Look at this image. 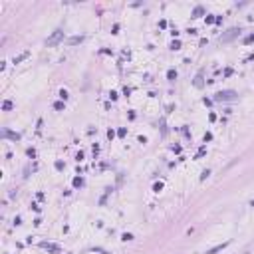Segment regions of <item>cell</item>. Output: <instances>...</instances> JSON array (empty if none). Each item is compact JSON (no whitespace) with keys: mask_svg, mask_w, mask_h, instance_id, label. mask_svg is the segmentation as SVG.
Wrapping results in <instances>:
<instances>
[{"mask_svg":"<svg viewBox=\"0 0 254 254\" xmlns=\"http://www.w3.org/2000/svg\"><path fill=\"white\" fill-rule=\"evenodd\" d=\"M195 86H197V88H200V86H203V72L197 76V79H195Z\"/></svg>","mask_w":254,"mask_h":254,"instance_id":"cell-10","label":"cell"},{"mask_svg":"<svg viewBox=\"0 0 254 254\" xmlns=\"http://www.w3.org/2000/svg\"><path fill=\"white\" fill-rule=\"evenodd\" d=\"M42 248H46V250H50V252H60V246H56V244H48V242H42Z\"/></svg>","mask_w":254,"mask_h":254,"instance_id":"cell-6","label":"cell"},{"mask_svg":"<svg viewBox=\"0 0 254 254\" xmlns=\"http://www.w3.org/2000/svg\"><path fill=\"white\" fill-rule=\"evenodd\" d=\"M167 77H169V81H175V79H177V72H175V70H169V72H167Z\"/></svg>","mask_w":254,"mask_h":254,"instance_id":"cell-8","label":"cell"},{"mask_svg":"<svg viewBox=\"0 0 254 254\" xmlns=\"http://www.w3.org/2000/svg\"><path fill=\"white\" fill-rule=\"evenodd\" d=\"M200 14H203V8H200V6H197V8H195V12H193V18H199Z\"/></svg>","mask_w":254,"mask_h":254,"instance_id":"cell-11","label":"cell"},{"mask_svg":"<svg viewBox=\"0 0 254 254\" xmlns=\"http://www.w3.org/2000/svg\"><path fill=\"white\" fill-rule=\"evenodd\" d=\"M236 36H240V28H232V30H228L226 34H222L221 40L222 42H230L232 38H236Z\"/></svg>","mask_w":254,"mask_h":254,"instance_id":"cell-3","label":"cell"},{"mask_svg":"<svg viewBox=\"0 0 254 254\" xmlns=\"http://www.w3.org/2000/svg\"><path fill=\"white\" fill-rule=\"evenodd\" d=\"M209 175H210V171H209V169H207V171H203V175H200V179H207V177H209Z\"/></svg>","mask_w":254,"mask_h":254,"instance_id":"cell-18","label":"cell"},{"mask_svg":"<svg viewBox=\"0 0 254 254\" xmlns=\"http://www.w3.org/2000/svg\"><path fill=\"white\" fill-rule=\"evenodd\" d=\"M236 100H238V93L232 89H224V91L214 93V101H236Z\"/></svg>","mask_w":254,"mask_h":254,"instance_id":"cell-1","label":"cell"},{"mask_svg":"<svg viewBox=\"0 0 254 254\" xmlns=\"http://www.w3.org/2000/svg\"><path fill=\"white\" fill-rule=\"evenodd\" d=\"M244 42H246V44H250V42H254V34H250V36H248V38L244 40Z\"/></svg>","mask_w":254,"mask_h":254,"instance_id":"cell-17","label":"cell"},{"mask_svg":"<svg viewBox=\"0 0 254 254\" xmlns=\"http://www.w3.org/2000/svg\"><path fill=\"white\" fill-rule=\"evenodd\" d=\"M62 38H64V32H62V30H56V32L46 40V44H48V46H56V44L62 42Z\"/></svg>","mask_w":254,"mask_h":254,"instance_id":"cell-2","label":"cell"},{"mask_svg":"<svg viewBox=\"0 0 254 254\" xmlns=\"http://www.w3.org/2000/svg\"><path fill=\"white\" fill-rule=\"evenodd\" d=\"M84 42V36H72L70 40H68V44L70 46H76V44H81Z\"/></svg>","mask_w":254,"mask_h":254,"instance_id":"cell-5","label":"cell"},{"mask_svg":"<svg viewBox=\"0 0 254 254\" xmlns=\"http://www.w3.org/2000/svg\"><path fill=\"white\" fill-rule=\"evenodd\" d=\"M226 246H228V240H226V242H222V244H216V246H214V248H210V250H207V254H216V252H221L222 248H226Z\"/></svg>","mask_w":254,"mask_h":254,"instance_id":"cell-4","label":"cell"},{"mask_svg":"<svg viewBox=\"0 0 254 254\" xmlns=\"http://www.w3.org/2000/svg\"><path fill=\"white\" fill-rule=\"evenodd\" d=\"M28 56H30V52H28V50H26V52H22L20 56H16V58H14V64H20V62H24Z\"/></svg>","mask_w":254,"mask_h":254,"instance_id":"cell-7","label":"cell"},{"mask_svg":"<svg viewBox=\"0 0 254 254\" xmlns=\"http://www.w3.org/2000/svg\"><path fill=\"white\" fill-rule=\"evenodd\" d=\"M205 151H207V149H205V147H200L199 151H197V157H203V155H205Z\"/></svg>","mask_w":254,"mask_h":254,"instance_id":"cell-16","label":"cell"},{"mask_svg":"<svg viewBox=\"0 0 254 254\" xmlns=\"http://www.w3.org/2000/svg\"><path fill=\"white\" fill-rule=\"evenodd\" d=\"M212 22H216V18H214V16H210V14H209V16H207V24H212Z\"/></svg>","mask_w":254,"mask_h":254,"instance_id":"cell-14","label":"cell"},{"mask_svg":"<svg viewBox=\"0 0 254 254\" xmlns=\"http://www.w3.org/2000/svg\"><path fill=\"white\" fill-rule=\"evenodd\" d=\"M2 109H4V111H10V109H12V101L6 100L4 103H2Z\"/></svg>","mask_w":254,"mask_h":254,"instance_id":"cell-9","label":"cell"},{"mask_svg":"<svg viewBox=\"0 0 254 254\" xmlns=\"http://www.w3.org/2000/svg\"><path fill=\"white\" fill-rule=\"evenodd\" d=\"M54 109L62 111V109H64V103H62V101H58V103H54Z\"/></svg>","mask_w":254,"mask_h":254,"instance_id":"cell-12","label":"cell"},{"mask_svg":"<svg viewBox=\"0 0 254 254\" xmlns=\"http://www.w3.org/2000/svg\"><path fill=\"white\" fill-rule=\"evenodd\" d=\"M171 48H173V50H179V48H181V42H179V40H175V42L171 44Z\"/></svg>","mask_w":254,"mask_h":254,"instance_id":"cell-13","label":"cell"},{"mask_svg":"<svg viewBox=\"0 0 254 254\" xmlns=\"http://www.w3.org/2000/svg\"><path fill=\"white\" fill-rule=\"evenodd\" d=\"M60 97H62V100H68V91H66V89L60 91Z\"/></svg>","mask_w":254,"mask_h":254,"instance_id":"cell-15","label":"cell"},{"mask_svg":"<svg viewBox=\"0 0 254 254\" xmlns=\"http://www.w3.org/2000/svg\"><path fill=\"white\" fill-rule=\"evenodd\" d=\"M252 207H254V200H252Z\"/></svg>","mask_w":254,"mask_h":254,"instance_id":"cell-19","label":"cell"}]
</instances>
